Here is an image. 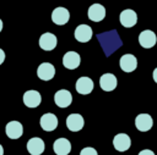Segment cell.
Returning <instances> with one entry per match:
<instances>
[{
	"mask_svg": "<svg viewBox=\"0 0 157 155\" xmlns=\"http://www.w3.org/2000/svg\"><path fill=\"white\" fill-rule=\"evenodd\" d=\"M119 65H120V68L124 71V72H132L136 70L137 67V59L132 55V54H125L120 57L119 60Z\"/></svg>",
	"mask_w": 157,
	"mask_h": 155,
	"instance_id": "4",
	"label": "cell"
},
{
	"mask_svg": "<svg viewBox=\"0 0 157 155\" xmlns=\"http://www.w3.org/2000/svg\"><path fill=\"white\" fill-rule=\"evenodd\" d=\"M118 81L113 73H104L99 78V85L104 92H112L117 88Z\"/></svg>",
	"mask_w": 157,
	"mask_h": 155,
	"instance_id": "14",
	"label": "cell"
},
{
	"mask_svg": "<svg viewBox=\"0 0 157 155\" xmlns=\"http://www.w3.org/2000/svg\"><path fill=\"white\" fill-rule=\"evenodd\" d=\"M92 34H93L92 28L88 24H78L76 27V29H75V33H74L75 39L78 40L80 43H87V41H90L91 38H92Z\"/></svg>",
	"mask_w": 157,
	"mask_h": 155,
	"instance_id": "3",
	"label": "cell"
},
{
	"mask_svg": "<svg viewBox=\"0 0 157 155\" xmlns=\"http://www.w3.org/2000/svg\"><path fill=\"white\" fill-rule=\"evenodd\" d=\"M55 74V67L49 62H42L37 68V76L42 81H50Z\"/></svg>",
	"mask_w": 157,
	"mask_h": 155,
	"instance_id": "5",
	"label": "cell"
},
{
	"mask_svg": "<svg viewBox=\"0 0 157 155\" xmlns=\"http://www.w3.org/2000/svg\"><path fill=\"white\" fill-rule=\"evenodd\" d=\"M87 16L93 22H101L105 17V9L101 4H93L88 7Z\"/></svg>",
	"mask_w": 157,
	"mask_h": 155,
	"instance_id": "13",
	"label": "cell"
},
{
	"mask_svg": "<svg viewBox=\"0 0 157 155\" xmlns=\"http://www.w3.org/2000/svg\"><path fill=\"white\" fill-rule=\"evenodd\" d=\"M5 132L10 139H18L23 134V127L18 121H10L5 127Z\"/></svg>",
	"mask_w": 157,
	"mask_h": 155,
	"instance_id": "12",
	"label": "cell"
},
{
	"mask_svg": "<svg viewBox=\"0 0 157 155\" xmlns=\"http://www.w3.org/2000/svg\"><path fill=\"white\" fill-rule=\"evenodd\" d=\"M75 88L78 94H82V95L90 94L93 90V81L90 77H80L76 81Z\"/></svg>",
	"mask_w": 157,
	"mask_h": 155,
	"instance_id": "16",
	"label": "cell"
},
{
	"mask_svg": "<svg viewBox=\"0 0 157 155\" xmlns=\"http://www.w3.org/2000/svg\"><path fill=\"white\" fill-rule=\"evenodd\" d=\"M135 126L141 132H147L153 126V120L148 114H140L135 118Z\"/></svg>",
	"mask_w": 157,
	"mask_h": 155,
	"instance_id": "7",
	"label": "cell"
},
{
	"mask_svg": "<svg viewBox=\"0 0 157 155\" xmlns=\"http://www.w3.org/2000/svg\"><path fill=\"white\" fill-rule=\"evenodd\" d=\"M85 124V120L80 114H71L66 118V127L71 132H78L82 129Z\"/></svg>",
	"mask_w": 157,
	"mask_h": 155,
	"instance_id": "11",
	"label": "cell"
},
{
	"mask_svg": "<svg viewBox=\"0 0 157 155\" xmlns=\"http://www.w3.org/2000/svg\"><path fill=\"white\" fill-rule=\"evenodd\" d=\"M40 127L43 131H47V132H52L54 131L56 127H58V118L54 114H44L42 117H40Z\"/></svg>",
	"mask_w": 157,
	"mask_h": 155,
	"instance_id": "18",
	"label": "cell"
},
{
	"mask_svg": "<svg viewBox=\"0 0 157 155\" xmlns=\"http://www.w3.org/2000/svg\"><path fill=\"white\" fill-rule=\"evenodd\" d=\"M80 155H98V154H97V150H96L94 148L86 146V148H83V149L80 151Z\"/></svg>",
	"mask_w": 157,
	"mask_h": 155,
	"instance_id": "21",
	"label": "cell"
},
{
	"mask_svg": "<svg viewBox=\"0 0 157 155\" xmlns=\"http://www.w3.org/2000/svg\"><path fill=\"white\" fill-rule=\"evenodd\" d=\"M4 60H5V52L2 49H0V65L4 62Z\"/></svg>",
	"mask_w": 157,
	"mask_h": 155,
	"instance_id": "23",
	"label": "cell"
},
{
	"mask_svg": "<svg viewBox=\"0 0 157 155\" xmlns=\"http://www.w3.org/2000/svg\"><path fill=\"white\" fill-rule=\"evenodd\" d=\"M54 103L59 107H67L72 103V95L66 89H60L54 95Z\"/></svg>",
	"mask_w": 157,
	"mask_h": 155,
	"instance_id": "6",
	"label": "cell"
},
{
	"mask_svg": "<svg viewBox=\"0 0 157 155\" xmlns=\"http://www.w3.org/2000/svg\"><path fill=\"white\" fill-rule=\"evenodd\" d=\"M113 145L118 151H126L131 145V139L125 133H118L113 138Z\"/></svg>",
	"mask_w": 157,
	"mask_h": 155,
	"instance_id": "8",
	"label": "cell"
},
{
	"mask_svg": "<svg viewBox=\"0 0 157 155\" xmlns=\"http://www.w3.org/2000/svg\"><path fill=\"white\" fill-rule=\"evenodd\" d=\"M81 57L76 51H67L63 56V65L69 70H75L80 66Z\"/></svg>",
	"mask_w": 157,
	"mask_h": 155,
	"instance_id": "10",
	"label": "cell"
},
{
	"mask_svg": "<svg viewBox=\"0 0 157 155\" xmlns=\"http://www.w3.org/2000/svg\"><path fill=\"white\" fill-rule=\"evenodd\" d=\"M1 29H2V21L0 20V32H1Z\"/></svg>",
	"mask_w": 157,
	"mask_h": 155,
	"instance_id": "26",
	"label": "cell"
},
{
	"mask_svg": "<svg viewBox=\"0 0 157 155\" xmlns=\"http://www.w3.org/2000/svg\"><path fill=\"white\" fill-rule=\"evenodd\" d=\"M70 18V12L69 10H66L65 7H55L52 12V21L58 24V26H63L65 24Z\"/></svg>",
	"mask_w": 157,
	"mask_h": 155,
	"instance_id": "9",
	"label": "cell"
},
{
	"mask_svg": "<svg viewBox=\"0 0 157 155\" xmlns=\"http://www.w3.org/2000/svg\"><path fill=\"white\" fill-rule=\"evenodd\" d=\"M39 46L45 51H50L56 46V37L53 33H43L39 37Z\"/></svg>",
	"mask_w": 157,
	"mask_h": 155,
	"instance_id": "15",
	"label": "cell"
},
{
	"mask_svg": "<svg viewBox=\"0 0 157 155\" xmlns=\"http://www.w3.org/2000/svg\"><path fill=\"white\" fill-rule=\"evenodd\" d=\"M0 155H4V148L1 144H0Z\"/></svg>",
	"mask_w": 157,
	"mask_h": 155,
	"instance_id": "25",
	"label": "cell"
},
{
	"mask_svg": "<svg viewBox=\"0 0 157 155\" xmlns=\"http://www.w3.org/2000/svg\"><path fill=\"white\" fill-rule=\"evenodd\" d=\"M139 155H155V153L152 150H150V149H144V150H141L139 153Z\"/></svg>",
	"mask_w": 157,
	"mask_h": 155,
	"instance_id": "22",
	"label": "cell"
},
{
	"mask_svg": "<svg viewBox=\"0 0 157 155\" xmlns=\"http://www.w3.org/2000/svg\"><path fill=\"white\" fill-rule=\"evenodd\" d=\"M153 81L157 83V67L153 70Z\"/></svg>",
	"mask_w": 157,
	"mask_h": 155,
	"instance_id": "24",
	"label": "cell"
},
{
	"mask_svg": "<svg viewBox=\"0 0 157 155\" xmlns=\"http://www.w3.org/2000/svg\"><path fill=\"white\" fill-rule=\"evenodd\" d=\"M119 21L121 23L123 27L125 28H131L136 24L137 22V15L134 10H130V9H126V10H123L120 12V16H119Z\"/></svg>",
	"mask_w": 157,
	"mask_h": 155,
	"instance_id": "2",
	"label": "cell"
},
{
	"mask_svg": "<svg viewBox=\"0 0 157 155\" xmlns=\"http://www.w3.org/2000/svg\"><path fill=\"white\" fill-rule=\"evenodd\" d=\"M44 149H45L44 142L38 137H33L27 142V150L31 155H40L43 154Z\"/></svg>",
	"mask_w": 157,
	"mask_h": 155,
	"instance_id": "19",
	"label": "cell"
},
{
	"mask_svg": "<svg viewBox=\"0 0 157 155\" xmlns=\"http://www.w3.org/2000/svg\"><path fill=\"white\" fill-rule=\"evenodd\" d=\"M42 101V96L37 90H27L23 94V104L27 107H37Z\"/></svg>",
	"mask_w": 157,
	"mask_h": 155,
	"instance_id": "17",
	"label": "cell"
},
{
	"mask_svg": "<svg viewBox=\"0 0 157 155\" xmlns=\"http://www.w3.org/2000/svg\"><path fill=\"white\" fill-rule=\"evenodd\" d=\"M53 150L56 155H67L71 151V143L66 138H58L53 144Z\"/></svg>",
	"mask_w": 157,
	"mask_h": 155,
	"instance_id": "20",
	"label": "cell"
},
{
	"mask_svg": "<svg viewBox=\"0 0 157 155\" xmlns=\"http://www.w3.org/2000/svg\"><path fill=\"white\" fill-rule=\"evenodd\" d=\"M139 43L142 48L145 49H151L152 46L156 45L157 43V37L155 34V32L150 31V29H145L139 34Z\"/></svg>",
	"mask_w": 157,
	"mask_h": 155,
	"instance_id": "1",
	"label": "cell"
}]
</instances>
